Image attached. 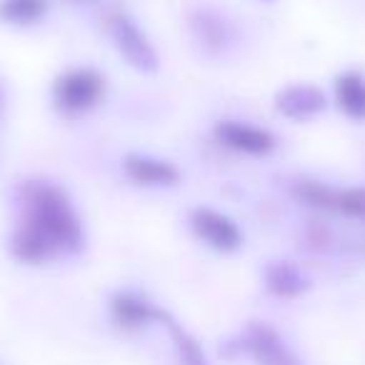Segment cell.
Instances as JSON below:
<instances>
[{"instance_id": "1", "label": "cell", "mask_w": 365, "mask_h": 365, "mask_svg": "<svg viewBox=\"0 0 365 365\" xmlns=\"http://www.w3.org/2000/svg\"><path fill=\"white\" fill-rule=\"evenodd\" d=\"M11 228L6 253L26 268H48L81 258L88 250V225L63 182L31 175L11 188Z\"/></svg>"}, {"instance_id": "2", "label": "cell", "mask_w": 365, "mask_h": 365, "mask_svg": "<svg viewBox=\"0 0 365 365\" xmlns=\"http://www.w3.org/2000/svg\"><path fill=\"white\" fill-rule=\"evenodd\" d=\"M110 81L98 66L76 63L53 76L48 86V103L51 110L63 120H86L98 113L108 101Z\"/></svg>"}, {"instance_id": "3", "label": "cell", "mask_w": 365, "mask_h": 365, "mask_svg": "<svg viewBox=\"0 0 365 365\" xmlns=\"http://www.w3.org/2000/svg\"><path fill=\"white\" fill-rule=\"evenodd\" d=\"M106 13L108 16L103 23V31H106L113 53L130 71L140 73V76H155L163 66V58L145 26L125 8H110Z\"/></svg>"}, {"instance_id": "4", "label": "cell", "mask_w": 365, "mask_h": 365, "mask_svg": "<svg viewBox=\"0 0 365 365\" xmlns=\"http://www.w3.org/2000/svg\"><path fill=\"white\" fill-rule=\"evenodd\" d=\"M190 238L215 255H235L245 248V230L238 220L215 205H193L185 215Z\"/></svg>"}, {"instance_id": "5", "label": "cell", "mask_w": 365, "mask_h": 365, "mask_svg": "<svg viewBox=\"0 0 365 365\" xmlns=\"http://www.w3.org/2000/svg\"><path fill=\"white\" fill-rule=\"evenodd\" d=\"M210 138L218 148L250 160H265L275 155L280 148V138L275 130L245 118L225 115L210 125Z\"/></svg>"}, {"instance_id": "6", "label": "cell", "mask_w": 365, "mask_h": 365, "mask_svg": "<svg viewBox=\"0 0 365 365\" xmlns=\"http://www.w3.org/2000/svg\"><path fill=\"white\" fill-rule=\"evenodd\" d=\"M108 320L123 335H140L153 328H160L168 310L158 305L140 288H118L108 295Z\"/></svg>"}, {"instance_id": "7", "label": "cell", "mask_w": 365, "mask_h": 365, "mask_svg": "<svg viewBox=\"0 0 365 365\" xmlns=\"http://www.w3.org/2000/svg\"><path fill=\"white\" fill-rule=\"evenodd\" d=\"M118 170L133 188L153 190V193L180 188L185 178L175 160L150 150H125L118 160Z\"/></svg>"}, {"instance_id": "8", "label": "cell", "mask_w": 365, "mask_h": 365, "mask_svg": "<svg viewBox=\"0 0 365 365\" xmlns=\"http://www.w3.org/2000/svg\"><path fill=\"white\" fill-rule=\"evenodd\" d=\"M330 108H333L330 106V93L308 81L280 86L273 96L275 115L288 123H295V125L315 123L318 118H323Z\"/></svg>"}, {"instance_id": "9", "label": "cell", "mask_w": 365, "mask_h": 365, "mask_svg": "<svg viewBox=\"0 0 365 365\" xmlns=\"http://www.w3.org/2000/svg\"><path fill=\"white\" fill-rule=\"evenodd\" d=\"M188 28L195 46L208 58H225L235 46V26L225 11L208 3H200L190 11Z\"/></svg>"}, {"instance_id": "10", "label": "cell", "mask_w": 365, "mask_h": 365, "mask_svg": "<svg viewBox=\"0 0 365 365\" xmlns=\"http://www.w3.org/2000/svg\"><path fill=\"white\" fill-rule=\"evenodd\" d=\"M233 345L235 353L250 358L255 365H300L298 355L285 343L283 335L263 323H253L243 328Z\"/></svg>"}, {"instance_id": "11", "label": "cell", "mask_w": 365, "mask_h": 365, "mask_svg": "<svg viewBox=\"0 0 365 365\" xmlns=\"http://www.w3.org/2000/svg\"><path fill=\"white\" fill-rule=\"evenodd\" d=\"M260 283L270 298L298 300L313 288V278L293 260H268L260 270Z\"/></svg>"}, {"instance_id": "12", "label": "cell", "mask_w": 365, "mask_h": 365, "mask_svg": "<svg viewBox=\"0 0 365 365\" xmlns=\"http://www.w3.org/2000/svg\"><path fill=\"white\" fill-rule=\"evenodd\" d=\"M330 106L350 123H365V73L343 68L330 83Z\"/></svg>"}, {"instance_id": "13", "label": "cell", "mask_w": 365, "mask_h": 365, "mask_svg": "<svg viewBox=\"0 0 365 365\" xmlns=\"http://www.w3.org/2000/svg\"><path fill=\"white\" fill-rule=\"evenodd\" d=\"M56 0H0V26L28 33L46 26Z\"/></svg>"}, {"instance_id": "14", "label": "cell", "mask_w": 365, "mask_h": 365, "mask_svg": "<svg viewBox=\"0 0 365 365\" xmlns=\"http://www.w3.org/2000/svg\"><path fill=\"white\" fill-rule=\"evenodd\" d=\"M160 328L168 330V338L173 343V353H175L178 365H210L200 340L188 328H182V323H178L170 313L165 315Z\"/></svg>"}, {"instance_id": "15", "label": "cell", "mask_w": 365, "mask_h": 365, "mask_svg": "<svg viewBox=\"0 0 365 365\" xmlns=\"http://www.w3.org/2000/svg\"><path fill=\"white\" fill-rule=\"evenodd\" d=\"M330 215L365 228V182H358V185H335Z\"/></svg>"}, {"instance_id": "16", "label": "cell", "mask_w": 365, "mask_h": 365, "mask_svg": "<svg viewBox=\"0 0 365 365\" xmlns=\"http://www.w3.org/2000/svg\"><path fill=\"white\" fill-rule=\"evenodd\" d=\"M56 3H63L68 8H96L101 6L103 0H56Z\"/></svg>"}, {"instance_id": "17", "label": "cell", "mask_w": 365, "mask_h": 365, "mask_svg": "<svg viewBox=\"0 0 365 365\" xmlns=\"http://www.w3.org/2000/svg\"><path fill=\"white\" fill-rule=\"evenodd\" d=\"M3 106H6V93H3V88H0V113H3Z\"/></svg>"}, {"instance_id": "18", "label": "cell", "mask_w": 365, "mask_h": 365, "mask_svg": "<svg viewBox=\"0 0 365 365\" xmlns=\"http://www.w3.org/2000/svg\"><path fill=\"white\" fill-rule=\"evenodd\" d=\"M255 3H260V6H273V3H278V0H255Z\"/></svg>"}, {"instance_id": "19", "label": "cell", "mask_w": 365, "mask_h": 365, "mask_svg": "<svg viewBox=\"0 0 365 365\" xmlns=\"http://www.w3.org/2000/svg\"><path fill=\"white\" fill-rule=\"evenodd\" d=\"M0 365H3V363H0Z\"/></svg>"}]
</instances>
